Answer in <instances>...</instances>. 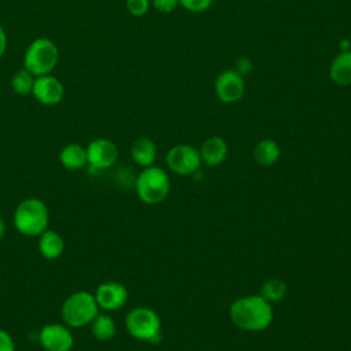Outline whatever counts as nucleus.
<instances>
[{
  "mask_svg": "<svg viewBox=\"0 0 351 351\" xmlns=\"http://www.w3.org/2000/svg\"><path fill=\"white\" fill-rule=\"evenodd\" d=\"M32 95L34 99L44 106H56L64 96L63 84L52 74L36 77Z\"/></svg>",
  "mask_w": 351,
  "mask_h": 351,
  "instance_id": "12",
  "label": "nucleus"
},
{
  "mask_svg": "<svg viewBox=\"0 0 351 351\" xmlns=\"http://www.w3.org/2000/svg\"><path fill=\"white\" fill-rule=\"evenodd\" d=\"M137 197L149 206H155L166 200L170 193L171 182L167 171L158 166L144 167L134 180Z\"/></svg>",
  "mask_w": 351,
  "mask_h": 351,
  "instance_id": "3",
  "label": "nucleus"
},
{
  "mask_svg": "<svg viewBox=\"0 0 351 351\" xmlns=\"http://www.w3.org/2000/svg\"><path fill=\"white\" fill-rule=\"evenodd\" d=\"M214 92L222 103H237L239 100H241L245 92L244 77L240 75L234 69L223 70L215 78Z\"/></svg>",
  "mask_w": 351,
  "mask_h": 351,
  "instance_id": "9",
  "label": "nucleus"
},
{
  "mask_svg": "<svg viewBox=\"0 0 351 351\" xmlns=\"http://www.w3.org/2000/svg\"><path fill=\"white\" fill-rule=\"evenodd\" d=\"M167 169L178 176H193L200 170L202 158L199 148L189 144H176L166 154Z\"/></svg>",
  "mask_w": 351,
  "mask_h": 351,
  "instance_id": "7",
  "label": "nucleus"
},
{
  "mask_svg": "<svg viewBox=\"0 0 351 351\" xmlns=\"http://www.w3.org/2000/svg\"><path fill=\"white\" fill-rule=\"evenodd\" d=\"M287 292H288V287L282 280L269 278L262 284L259 295L269 303L274 304V303L282 302L284 298L287 296Z\"/></svg>",
  "mask_w": 351,
  "mask_h": 351,
  "instance_id": "20",
  "label": "nucleus"
},
{
  "mask_svg": "<svg viewBox=\"0 0 351 351\" xmlns=\"http://www.w3.org/2000/svg\"><path fill=\"white\" fill-rule=\"evenodd\" d=\"M199 154L202 158V163L208 167H217L222 165L228 156V143L219 136L207 137L202 143Z\"/></svg>",
  "mask_w": 351,
  "mask_h": 351,
  "instance_id": "13",
  "label": "nucleus"
},
{
  "mask_svg": "<svg viewBox=\"0 0 351 351\" xmlns=\"http://www.w3.org/2000/svg\"><path fill=\"white\" fill-rule=\"evenodd\" d=\"M12 223L18 233L26 237H38L48 229L49 211L38 197H27L18 203L14 210Z\"/></svg>",
  "mask_w": 351,
  "mask_h": 351,
  "instance_id": "2",
  "label": "nucleus"
},
{
  "mask_svg": "<svg viewBox=\"0 0 351 351\" xmlns=\"http://www.w3.org/2000/svg\"><path fill=\"white\" fill-rule=\"evenodd\" d=\"M214 0H178L180 5L182 8H185L189 12H195V14H200L207 11Z\"/></svg>",
  "mask_w": 351,
  "mask_h": 351,
  "instance_id": "22",
  "label": "nucleus"
},
{
  "mask_svg": "<svg viewBox=\"0 0 351 351\" xmlns=\"http://www.w3.org/2000/svg\"><path fill=\"white\" fill-rule=\"evenodd\" d=\"M0 351H15V341L12 336L0 328Z\"/></svg>",
  "mask_w": 351,
  "mask_h": 351,
  "instance_id": "25",
  "label": "nucleus"
},
{
  "mask_svg": "<svg viewBox=\"0 0 351 351\" xmlns=\"http://www.w3.org/2000/svg\"><path fill=\"white\" fill-rule=\"evenodd\" d=\"M151 4L156 11L162 14L173 12L180 5L178 0H151Z\"/></svg>",
  "mask_w": 351,
  "mask_h": 351,
  "instance_id": "24",
  "label": "nucleus"
},
{
  "mask_svg": "<svg viewBox=\"0 0 351 351\" xmlns=\"http://www.w3.org/2000/svg\"><path fill=\"white\" fill-rule=\"evenodd\" d=\"M149 0H126V10L134 16H143L149 10Z\"/></svg>",
  "mask_w": 351,
  "mask_h": 351,
  "instance_id": "23",
  "label": "nucleus"
},
{
  "mask_svg": "<svg viewBox=\"0 0 351 351\" xmlns=\"http://www.w3.org/2000/svg\"><path fill=\"white\" fill-rule=\"evenodd\" d=\"M5 230H7V226H5V222L3 218H0V241L3 240L4 234H5Z\"/></svg>",
  "mask_w": 351,
  "mask_h": 351,
  "instance_id": "28",
  "label": "nucleus"
},
{
  "mask_svg": "<svg viewBox=\"0 0 351 351\" xmlns=\"http://www.w3.org/2000/svg\"><path fill=\"white\" fill-rule=\"evenodd\" d=\"M88 167L90 170L99 171L112 167L118 160V147L108 138L100 137L92 140L86 147Z\"/></svg>",
  "mask_w": 351,
  "mask_h": 351,
  "instance_id": "8",
  "label": "nucleus"
},
{
  "mask_svg": "<svg viewBox=\"0 0 351 351\" xmlns=\"http://www.w3.org/2000/svg\"><path fill=\"white\" fill-rule=\"evenodd\" d=\"M93 296L100 310L117 311L126 304L129 292L128 288L118 281H104L97 285Z\"/></svg>",
  "mask_w": 351,
  "mask_h": 351,
  "instance_id": "11",
  "label": "nucleus"
},
{
  "mask_svg": "<svg viewBox=\"0 0 351 351\" xmlns=\"http://www.w3.org/2000/svg\"><path fill=\"white\" fill-rule=\"evenodd\" d=\"M232 324L247 332H262L267 329L274 318L273 304L258 295H245L236 299L229 307Z\"/></svg>",
  "mask_w": 351,
  "mask_h": 351,
  "instance_id": "1",
  "label": "nucleus"
},
{
  "mask_svg": "<svg viewBox=\"0 0 351 351\" xmlns=\"http://www.w3.org/2000/svg\"><path fill=\"white\" fill-rule=\"evenodd\" d=\"M38 343L45 351H71L74 336L66 324L51 322L40 329Z\"/></svg>",
  "mask_w": 351,
  "mask_h": 351,
  "instance_id": "10",
  "label": "nucleus"
},
{
  "mask_svg": "<svg viewBox=\"0 0 351 351\" xmlns=\"http://www.w3.org/2000/svg\"><path fill=\"white\" fill-rule=\"evenodd\" d=\"M59 60V51L56 44L45 37L33 40L26 48L23 56V67L34 77L51 74Z\"/></svg>",
  "mask_w": 351,
  "mask_h": 351,
  "instance_id": "5",
  "label": "nucleus"
},
{
  "mask_svg": "<svg viewBox=\"0 0 351 351\" xmlns=\"http://www.w3.org/2000/svg\"><path fill=\"white\" fill-rule=\"evenodd\" d=\"M37 239V248L43 258L48 261H55L63 255L66 243L60 233L47 229Z\"/></svg>",
  "mask_w": 351,
  "mask_h": 351,
  "instance_id": "14",
  "label": "nucleus"
},
{
  "mask_svg": "<svg viewBox=\"0 0 351 351\" xmlns=\"http://www.w3.org/2000/svg\"><path fill=\"white\" fill-rule=\"evenodd\" d=\"M92 336L99 341H108L117 333V325L110 314L99 313L89 324Z\"/></svg>",
  "mask_w": 351,
  "mask_h": 351,
  "instance_id": "19",
  "label": "nucleus"
},
{
  "mask_svg": "<svg viewBox=\"0 0 351 351\" xmlns=\"http://www.w3.org/2000/svg\"><path fill=\"white\" fill-rule=\"evenodd\" d=\"M234 70L240 74V75H245V74H250L251 70H252V63L250 59L247 58H240L237 62H236V67Z\"/></svg>",
  "mask_w": 351,
  "mask_h": 351,
  "instance_id": "26",
  "label": "nucleus"
},
{
  "mask_svg": "<svg viewBox=\"0 0 351 351\" xmlns=\"http://www.w3.org/2000/svg\"><path fill=\"white\" fill-rule=\"evenodd\" d=\"M60 165L70 171H77L88 166L86 148L77 143H70L64 145L59 152Z\"/></svg>",
  "mask_w": 351,
  "mask_h": 351,
  "instance_id": "16",
  "label": "nucleus"
},
{
  "mask_svg": "<svg viewBox=\"0 0 351 351\" xmlns=\"http://www.w3.org/2000/svg\"><path fill=\"white\" fill-rule=\"evenodd\" d=\"M99 311L100 308L93 293L88 291H75L63 300L60 317L63 324L69 328H84L93 321Z\"/></svg>",
  "mask_w": 351,
  "mask_h": 351,
  "instance_id": "4",
  "label": "nucleus"
},
{
  "mask_svg": "<svg viewBox=\"0 0 351 351\" xmlns=\"http://www.w3.org/2000/svg\"><path fill=\"white\" fill-rule=\"evenodd\" d=\"M252 155L258 165L263 167H269L278 162L281 156V148L277 141L271 138H263L254 147Z\"/></svg>",
  "mask_w": 351,
  "mask_h": 351,
  "instance_id": "18",
  "label": "nucleus"
},
{
  "mask_svg": "<svg viewBox=\"0 0 351 351\" xmlns=\"http://www.w3.org/2000/svg\"><path fill=\"white\" fill-rule=\"evenodd\" d=\"M5 49H7V34L3 29V26L0 25V58L4 55Z\"/></svg>",
  "mask_w": 351,
  "mask_h": 351,
  "instance_id": "27",
  "label": "nucleus"
},
{
  "mask_svg": "<svg viewBox=\"0 0 351 351\" xmlns=\"http://www.w3.org/2000/svg\"><path fill=\"white\" fill-rule=\"evenodd\" d=\"M156 144L149 137H138L132 143L130 156L133 162L138 166L148 167L152 166L156 159Z\"/></svg>",
  "mask_w": 351,
  "mask_h": 351,
  "instance_id": "17",
  "label": "nucleus"
},
{
  "mask_svg": "<svg viewBox=\"0 0 351 351\" xmlns=\"http://www.w3.org/2000/svg\"><path fill=\"white\" fill-rule=\"evenodd\" d=\"M125 328L133 339L148 343L160 340L162 322L158 313L149 307L138 306L132 308L125 317Z\"/></svg>",
  "mask_w": 351,
  "mask_h": 351,
  "instance_id": "6",
  "label": "nucleus"
},
{
  "mask_svg": "<svg viewBox=\"0 0 351 351\" xmlns=\"http://www.w3.org/2000/svg\"><path fill=\"white\" fill-rule=\"evenodd\" d=\"M34 80L36 77L29 71L26 70L25 67L18 70L14 77L11 78V88L15 93L18 95H27V93H32V89H33V84H34Z\"/></svg>",
  "mask_w": 351,
  "mask_h": 351,
  "instance_id": "21",
  "label": "nucleus"
},
{
  "mask_svg": "<svg viewBox=\"0 0 351 351\" xmlns=\"http://www.w3.org/2000/svg\"><path fill=\"white\" fill-rule=\"evenodd\" d=\"M329 78L339 86L351 84V49L340 51L329 66Z\"/></svg>",
  "mask_w": 351,
  "mask_h": 351,
  "instance_id": "15",
  "label": "nucleus"
}]
</instances>
